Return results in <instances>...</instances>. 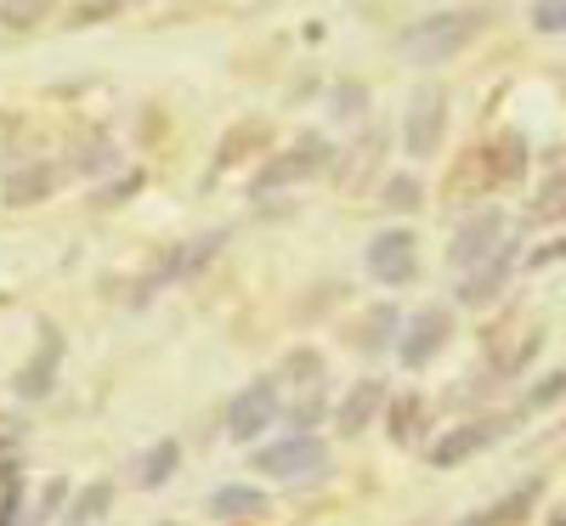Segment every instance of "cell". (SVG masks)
Listing matches in <instances>:
<instances>
[{"instance_id":"obj_6","label":"cell","mask_w":566,"mask_h":526,"mask_svg":"<svg viewBox=\"0 0 566 526\" xmlns=\"http://www.w3.org/2000/svg\"><path fill=\"white\" fill-rule=\"evenodd\" d=\"M413 272H419V250H413L408 227H391L368 244V277L374 283H408Z\"/></svg>"},{"instance_id":"obj_9","label":"cell","mask_w":566,"mask_h":526,"mask_svg":"<svg viewBox=\"0 0 566 526\" xmlns=\"http://www.w3.org/2000/svg\"><path fill=\"white\" fill-rule=\"evenodd\" d=\"M544 346V328H533V323H522L515 334H493L488 340V362H493V374L504 379V374H522L527 362H533V351Z\"/></svg>"},{"instance_id":"obj_8","label":"cell","mask_w":566,"mask_h":526,"mask_svg":"<svg viewBox=\"0 0 566 526\" xmlns=\"http://www.w3.org/2000/svg\"><path fill=\"white\" fill-rule=\"evenodd\" d=\"M317 170H328V141H295L290 154H277V159H266L261 165V187H295V181H312Z\"/></svg>"},{"instance_id":"obj_26","label":"cell","mask_w":566,"mask_h":526,"mask_svg":"<svg viewBox=\"0 0 566 526\" xmlns=\"http://www.w3.org/2000/svg\"><path fill=\"white\" fill-rule=\"evenodd\" d=\"M391 328H397V312H391V306H374V312H368V328H363V346H380Z\"/></svg>"},{"instance_id":"obj_21","label":"cell","mask_w":566,"mask_h":526,"mask_svg":"<svg viewBox=\"0 0 566 526\" xmlns=\"http://www.w3.org/2000/svg\"><path fill=\"white\" fill-rule=\"evenodd\" d=\"M45 12H52V0H7V7H0V23H7V29H29Z\"/></svg>"},{"instance_id":"obj_3","label":"cell","mask_w":566,"mask_h":526,"mask_svg":"<svg viewBox=\"0 0 566 526\" xmlns=\"http://www.w3.org/2000/svg\"><path fill=\"white\" fill-rule=\"evenodd\" d=\"M448 340H453V317H448L442 306H424V312H413V317L402 323V334H397V357H402L408 368H424Z\"/></svg>"},{"instance_id":"obj_13","label":"cell","mask_w":566,"mask_h":526,"mask_svg":"<svg viewBox=\"0 0 566 526\" xmlns=\"http://www.w3.org/2000/svg\"><path fill=\"white\" fill-rule=\"evenodd\" d=\"M57 193V170L52 165H23L7 176V204L23 210V204H40V199H52Z\"/></svg>"},{"instance_id":"obj_27","label":"cell","mask_w":566,"mask_h":526,"mask_svg":"<svg viewBox=\"0 0 566 526\" xmlns=\"http://www.w3.org/2000/svg\"><path fill=\"white\" fill-rule=\"evenodd\" d=\"M261 136H266V130H255V125H244V130H232V141H227V148L216 154V165H232V159H239V154H250V148H255Z\"/></svg>"},{"instance_id":"obj_2","label":"cell","mask_w":566,"mask_h":526,"mask_svg":"<svg viewBox=\"0 0 566 526\" xmlns=\"http://www.w3.org/2000/svg\"><path fill=\"white\" fill-rule=\"evenodd\" d=\"M250 464H255V475H272V482H301V475H317L328 464V448L301 430V436H283V442L250 453Z\"/></svg>"},{"instance_id":"obj_19","label":"cell","mask_w":566,"mask_h":526,"mask_svg":"<svg viewBox=\"0 0 566 526\" xmlns=\"http://www.w3.org/2000/svg\"><path fill=\"white\" fill-rule=\"evenodd\" d=\"M52 362H57V334H45V357L29 374H18V397H45L52 391Z\"/></svg>"},{"instance_id":"obj_12","label":"cell","mask_w":566,"mask_h":526,"mask_svg":"<svg viewBox=\"0 0 566 526\" xmlns=\"http://www.w3.org/2000/svg\"><path fill=\"white\" fill-rule=\"evenodd\" d=\"M380 408H386V386H380V379H357L352 397L340 402V430H346V436H363Z\"/></svg>"},{"instance_id":"obj_28","label":"cell","mask_w":566,"mask_h":526,"mask_svg":"<svg viewBox=\"0 0 566 526\" xmlns=\"http://www.w3.org/2000/svg\"><path fill=\"white\" fill-rule=\"evenodd\" d=\"M103 509H108V487H91V493H85V504H74V520L85 526V520H97Z\"/></svg>"},{"instance_id":"obj_29","label":"cell","mask_w":566,"mask_h":526,"mask_svg":"<svg viewBox=\"0 0 566 526\" xmlns=\"http://www.w3.org/2000/svg\"><path fill=\"white\" fill-rule=\"evenodd\" d=\"M560 391H566V374H555V379H544V386H538V391L527 397V408H544V402H549V397H560Z\"/></svg>"},{"instance_id":"obj_20","label":"cell","mask_w":566,"mask_h":526,"mask_svg":"<svg viewBox=\"0 0 566 526\" xmlns=\"http://www.w3.org/2000/svg\"><path fill=\"white\" fill-rule=\"evenodd\" d=\"M386 419H391V436H397V442H413L419 430H424V402H419V397H397Z\"/></svg>"},{"instance_id":"obj_17","label":"cell","mask_w":566,"mask_h":526,"mask_svg":"<svg viewBox=\"0 0 566 526\" xmlns=\"http://www.w3.org/2000/svg\"><path fill=\"white\" fill-rule=\"evenodd\" d=\"M176 459H181V453H176V442H154L148 453L136 459V470H130V475H136V487H159L165 475L176 470Z\"/></svg>"},{"instance_id":"obj_15","label":"cell","mask_w":566,"mask_h":526,"mask_svg":"<svg viewBox=\"0 0 566 526\" xmlns=\"http://www.w3.org/2000/svg\"><path fill=\"white\" fill-rule=\"evenodd\" d=\"M504 272H510V250H499V255L482 261V266H470V277L459 283V301H464V306H488V301L504 290Z\"/></svg>"},{"instance_id":"obj_25","label":"cell","mask_w":566,"mask_h":526,"mask_svg":"<svg viewBox=\"0 0 566 526\" xmlns=\"http://www.w3.org/2000/svg\"><path fill=\"white\" fill-rule=\"evenodd\" d=\"M18 520V464L0 470V526Z\"/></svg>"},{"instance_id":"obj_24","label":"cell","mask_w":566,"mask_h":526,"mask_svg":"<svg viewBox=\"0 0 566 526\" xmlns=\"http://www.w3.org/2000/svg\"><path fill=\"white\" fill-rule=\"evenodd\" d=\"M533 29L538 34H560L566 29V0H533Z\"/></svg>"},{"instance_id":"obj_1","label":"cell","mask_w":566,"mask_h":526,"mask_svg":"<svg viewBox=\"0 0 566 526\" xmlns=\"http://www.w3.org/2000/svg\"><path fill=\"white\" fill-rule=\"evenodd\" d=\"M488 29V12H470V7H459V12H437V18H419V23H408L402 29V57L408 63H442V57H453V52H464L470 40H476Z\"/></svg>"},{"instance_id":"obj_4","label":"cell","mask_w":566,"mask_h":526,"mask_svg":"<svg viewBox=\"0 0 566 526\" xmlns=\"http://www.w3.org/2000/svg\"><path fill=\"white\" fill-rule=\"evenodd\" d=\"M504 238H510V221H504L499 210H488V215H470V221L459 227V238H453V250H448V261H453L459 272H470V266H482V261H493L499 250H510Z\"/></svg>"},{"instance_id":"obj_23","label":"cell","mask_w":566,"mask_h":526,"mask_svg":"<svg viewBox=\"0 0 566 526\" xmlns=\"http://www.w3.org/2000/svg\"><path fill=\"white\" fill-rule=\"evenodd\" d=\"M538 498V487H522V493H510V504H499V509H488V515H476V526H504V520H515V515H527V504Z\"/></svg>"},{"instance_id":"obj_22","label":"cell","mask_w":566,"mask_h":526,"mask_svg":"<svg viewBox=\"0 0 566 526\" xmlns=\"http://www.w3.org/2000/svg\"><path fill=\"white\" fill-rule=\"evenodd\" d=\"M386 204H391V210H402V215H408V210H419V204H424L419 176H391V181H386Z\"/></svg>"},{"instance_id":"obj_14","label":"cell","mask_w":566,"mask_h":526,"mask_svg":"<svg viewBox=\"0 0 566 526\" xmlns=\"http://www.w3.org/2000/svg\"><path fill=\"white\" fill-rule=\"evenodd\" d=\"M482 165H488V181H499V187H510V181H522L527 176V141L522 136H499L493 148L482 154Z\"/></svg>"},{"instance_id":"obj_18","label":"cell","mask_w":566,"mask_h":526,"mask_svg":"<svg viewBox=\"0 0 566 526\" xmlns=\"http://www.w3.org/2000/svg\"><path fill=\"white\" fill-rule=\"evenodd\" d=\"M566 215V170L560 176H549L538 193H533V210H527V221L533 227H549V221H560Z\"/></svg>"},{"instance_id":"obj_10","label":"cell","mask_w":566,"mask_h":526,"mask_svg":"<svg viewBox=\"0 0 566 526\" xmlns=\"http://www.w3.org/2000/svg\"><path fill=\"white\" fill-rule=\"evenodd\" d=\"M221 244H227V232H205V238H187L181 250H170L165 255V266H159V277L165 283H176V277H193V272H205L216 255H221Z\"/></svg>"},{"instance_id":"obj_16","label":"cell","mask_w":566,"mask_h":526,"mask_svg":"<svg viewBox=\"0 0 566 526\" xmlns=\"http://www.w3.org/2000/svg\"><path fill=\"white\" fill-rule=\"evenodd\" d=\"M261 487H216L210 493V515L216 520H244V515H261Z\"/></svg>"},{"instance_id":"obj_11","label":"cell","mask_w":566,"mask_h":526,"mask_svg":"<svg viewBox=\"0 0 566 526\" xmlns=\"http://www.w3.org/2000/svg\"><path fill=\"white\" fill-rule=\"evenodd\" d=\"M488 442H493V424H459V430H448V436L424 453V459H431L437 470H453V464H464L470 453H482Z\"/></svg>"},{"instance_id":"obj_7","label":"cell","mask_w":566,"mask_h":526,"mask_svg":"<svg viewBox=\"0 0 566 526\" xmlns=\"http://www.w3.org/2000/svg\"><path fill=\"white\" fill-rule=\"evenodd\" d=\"M272 413H277V386H272V379H261V386H250V391L232 397V408H227V436H232V442H255L261 430L272 424Z\"/></svg>"},{"instance_id":"obj_5","label":"cell","mask_w":566,"mask_h":526,"mask_svg":"<svg viewBox=\"0 0 566 526\" xmlns=\"http://www.w3.org/2000/svg\"><path fill=\"white\" fill-rule=\"evenodd\" d=\"M442 130H448V97L442 91H413L408 103V125H402V141L413 159H431L442 148Z\"/></svg>"}]
</instances>
